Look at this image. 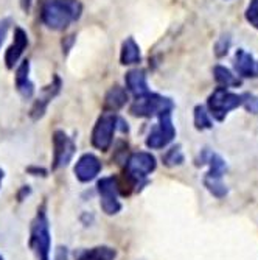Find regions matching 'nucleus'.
<instances>
[{
	"mask_svg": "<svg viewBox=\"0 0 258 260\" xmlns=\"http://www.w3.org/2000/svg\"><path fill=\"white\" fill-rule=\"evenodd\" d=\"M156 157L148 151L132 153L125 165L123 178L119 179L120 195L129 197L132 192H140L148 184V176L156 170Z\"/></svg>",
	"mask_w": 258,
	"mask_h": 260,
	"instance_id": "obj_1",
	"label": "nucleus"
},
{
	"mask_svg": "<svg viewBox=\"0 0 258 260\" xmlns=\"http://www.w3.org/2000/svg\"><path fill=\"white\" fill-rule=\"evenodd\" d=\"M83 13L80 0H45L41 17L50 30H65L70 23L78 20Z\"/></svg>",
	"mask_w": 258,
	"mask_h": 260,
	"instance_id": "obj_2",
	"label": "nucleus"
},
{
	"mask_svg": "<svg viewBox=\"0 0 258 260\" xmlns=\"http://www.w3.org/2000/svg\"><path fill=\"white\" fill-rule=\"evenodd\" d=\"M28 248L34 254L36 260H52V232L49 215H47V203H42L38 207V212L31 221Z\"/></svg>",
	"mask_w": 258,
	"mask_h": 260,
	"instance_id": "obj_3",
	"label": "nucleus"
},
{
	"mask_svg": "<svg viewBox=\"0 0 258 260\" xmlns=\"http://www.w3.org/2000/svg\"><path fill=\"white\" fill-rule=\"evenodd\" d=\"M240 106H243V93H235L221 86L216 87L207 99V109L218 122H223L230 111Z\"/></svg>",
	"mask_w": 258,
	"mask_h": 260,
	"instance_id": "obj_4",
	"label": "nucleus"
},
{
	"mask_svg": "<svg viewBox=\"0 0 258 260\" xmlns=\"http://www.w3.org/2000/svg\"><path fill=\"white\" fill-rule=\"evenodd\" d=\"M173 108H174V103L171 99L159 95V93L148 92L145 95L137 97L134 103L131 105L129 111L135 117L148 119V117H156V115L159 117L165 112H171Z\"/></svg>",
	"mask_w": 258,
	"mask_h": 260,
	"instance_id": "obj_5",
	"label": "nucleus"
},
{
	"mask_svg": "<svg viewBox=\"0 0 258 260\" xmlns=\"http://www.w3.org/2000/svg\"><path fill=\"white\" fill-rule=\"evenodd\" d=\"M208 164V172L205 173L204 176V185L207 190L212 193L215 198H226L227 193H229V188L227 185L224 184L223 178L227 172V164L226 160L218 154V153H208V157H207V162Z\"/></svg>",
	"mask_w": 258,
	"mask_h": 260,
	"instance_id": "obj_6",
	"label": "nucleus"
},
{
	"mask_svg": "<svg viewBox=\"0 0 258 260\" xmlns=\"http://www.w3.org/2000/svg\"><path fill=\"white\" fill-rule=\"evenodd\" d=\"M97 192L100 195V206L106 215H117L122 210L120 187L117 176H106L97 182Z\"/></svg>",
	"mask_w": 258,
	"mask_h": 260,
	"instance_id": "obj_7",
	"label": "nucleus"
},
{
	"mask_svg": "<svg viewBox=\"0 0 258 260\" xmlns=\"http://www.w3.org/2000/svg\"><path fill=\"white\" fill-rule=\"evenodd\" d=\"M117 123H119V119L114 112H104L103 115H100V119L92 129L90 140L93 148L100 151H107L110 148L114 134L117 131Z\"/></svg>",
	"mask_w": 258,
	"mask_h": 260,
	"instance_id": "obj_8",
	"label": "nucleus"
},
{
	"mask_svg": "<svg viewBox=\"0 0 258 260\" xmlns=\"http://www.w3.org/2000/svg\"><path fill=\"white\" fill-rule=\"evenodd\" d=\"M176 137V128L173 125L171 112H165L159 115V123L151 129L146 137V147L151 150H162L168 147Z\"/></svg>",
	"mask_w": 258,
	"mask_h": 260,
	"instance_id": "obj_9",
	"label": "nucleus"
},
{
	"mask_svg": "<svg viewBox=\"0 0 258 260\" xmlns=\"http://www.w3.org/2000/svg\"><path fill=\"white\" fill-rule=\"evenodd\" d=\"M77 145L73 139L67 136L62 129L55 131L53 134V164L52 170H59L62 167H67L68 162L73 159Z\"/></svg>",
	"mask_w": 258,
	"mask_h": 260,
	"instance_id": "obj_10",
	"label": "nucleus"
},
{
	"mask_svg": "<svg viewBox=\"0 0 258 260\" xmlns=\"http://www.w3.org/2000/svg\"><path fill=\"white\" fill-rule=\"evenodd\" d=\"M101 167H103V165H101L100 159L95 154L86 153V154H83L77 160L73 173L78 178V181H81V182H90V181H93V179H95L100 175Z\"/></svg>",
	"mask_w": 258,
	"mask_h": 260,
	"instance_id": "obj_11",
	"label": "nucleus"
},
{
	"mask_svg": "<svg viewBox=\"0 0 258 260\" xmlns=\"http://www.w3.org/2000/svg\"><path fill=\"white\" fill-rule=\"evenodd\" d=\"M233 69L240 78H258V61L244 49H238L235 52Z\"/></svg>",
	"mask_w": 258,
	"mask_h": 260,
	"instance_id": "obj_12",
	"label": "nucleus"
},
{
	"mask_svg": "<svg viewBox=\"0 0 258 260\" xmlns=\"http://www.w3.org/2000/svg\"><path fill=\"white\" fill-rule=\"evenodd\" d=\"M59 89H61V80H59V77H55L53 81H52L49 86H45V87L42 89L39 99L34 102V105H33V108H31V112H30L34 120L41 119V117L45 114L47 106H49L50 102L58 95Z\"/></svg>",
	"mask_w": 258,
	"mask_h": 260,
	"instance_id": "obj_13",
	"label": "nucleus"
},
{
	"mask_svg": "<svg viewBox=\"0 0 258 260\" xmlns=\"http://www.w3.org/2000/svg\"><path fill=\"white\" fill-rule=\"evenodd\" d=\"M27 45H28V36H27V33L23 31L22 28L17 27L16 31H14V41L8 47V50L5 53V64H7L8 69H13L17 64L19 58L22 56V53H23V50H25Z\"/></svg>",
	"mask_w": 258,
	"mask_h": 260,
	"instance_id": "obj_14",
	"label": "nucleus"
},
{
	"mask_svg": "<svg viewBox=\"0 0 258 260\" xmlns=\"http://www.w3.org/2000/svg\"><path fill=\"white\" fill-rule=\"evenodd\" d=\"M16 89L23 99H30L34 93V84L30 80V62L25 59L16 70Z\"/></svg>",
	"mask_w": 258,
	"mask_h": 260,
	"instance_id": "obj_15",
	"label": "nucleus"
},
{
	"mask_svg": "<svg viewBox=\"0 0 258 260\" xmlns=\"http://www.w3.org/2000/svg\"><path fill=\"white\" fill-rule=\"evenodd\" d=\"M125 81H126V87L129 92H132L135 97H140V95H145V93L150 92L148 89V83H146V75L143 70L140 69H132L126 74L125 77Z\"/></svg>",
	"mask_w": 258,
	"mask_h": 260,
	"instance_id": "obj_16",
	"label": "nucleus"
},
{
	"mask_svg": "<svg viewBox=\"0 0 258 260\" xmlns=\"http://www.w3.org/2000/svg\"><path fill=\"white\" fill-rule=\"evenodd\" d=\"M128 103V92L120 87V86H114L109 89V92L104 97V109L107 112H115L122 109Z\"/></svg>",
	"mask_w": 258,
	"mask_h": 260,
	"instance_id": "obj_17",
	"label": "nucleus"
},
{
	"mask_svg": "<svg viewBox=\"0 0 258 260\" xmlns=\"http://www.w3.org/2000/svg\"><path fill=\"white\" fill-rule=\"evenodd\" d=\"M115 258H117V249L106 245L84 249L77 257V260H115Z\"/></svg>",
	"mask_w": 258,
	"mask_h": 260,
	"instance_id": "obj_18",
	"label": "nucleus"
},
{
	"mask_svg": "<svg viewBox=\"0 0 258 260\" xmlns=\"http://www.w3.org/2000/svg\"><path fill=\"white\" fill-rule=\"evenodd\" d=\"M120 61L123 66H132L138 64L142 61V53H140V47L134 41V38H128L122 44V53H120Z\"/></svg>",
	"mask_w": 258,
	"mask_h": 260,
	"instance_id": "obj_19",
	"label": "nucleus"
},
{
	"mask_svg": "<svg viewBox=\"0 0 258 260\" xmlns=\"http://www.w3.org/2000/svg\"><path fill=\"white\" fill-rule=\"evenodd\" d=\"M213 77H215V81L218 83V86H221V87H227V89L229 87H240L243 84L241 78L237 77L230 69H227L224 66H215L213 67Z\"/></svg>",
	"mask_w": 258,
	"mask_h": 260,
	"instance_id": "obj_20",
	"label": "nucleus"
},
{
	"mask_svg": "<svg viewBox=\"0 0 258 260\" xmlns=\"http://www.w3.org/2000/svg\"><path fill=\"white\" fill-rule=\"evenodd\" d=\"M193 122H195V128L198 131H205L213 128V120L212 115H210L208 109L202 105H198L195 108V114H193Z\"/></svg>",
	"mask_w": 258,
	"mask_h": 260,
	"instance_id": "obj_21",
	"label": "nucleus"
},
{
	"mask_svg": "<svg viewBox=\"0 0 258 260\" xmlns=\"http://www.w3.org/2000/svg\"><path fill=\"white\" fill-rule=\"evenodd\" d=\"M183 153H182V147L180 145H174L170 150H167V153L163 154L162 160L167 167H176V165H182L183 164Z\"/></svg>",
	"mask_w": 258,
	"mask_h": 260,
	"instance_id": "obj_22",
	"label": "nucleus"
},
{
	"mask_svg": "<svg viewBox=\"0 0 258 260\" xmlns=\"http://www.w3.org/2000/svg\"><path fill=\"white\" fill-rule=\"evenodd\" d=\"M244 17L253 28L258 30V0H250L246 8Z\"/></svg>",
	"mask_w": 258,
	"mask_h": 260,
	"instance_id": "obj_23",
	"label": "nucleus"
},
{
	"mask_svg": "<svg viewBox=\"0 0 258 260\" xmlns=\"http://www.w3.org/2000/svg\"><path fill=\"white\" fill-rule=\"evenodd\" d=\"M230 45H232V38L230 35H223L216 44H215V55L218 58H223L229 53V49H230Z\"/></svg>",
	"mask_w": 258,
	"mask_h": 260,
	"instance_id": "obj_24",
	"label": "nucleus"
},
{
	"mask_svg": "<svg viewBox=\"0 0 258 260\" xmlns=\"http://www.w3.org/2000/svg\"><path fill=\"white\" fill-rule=\"evenodd\" d=\"M243 108L249 112V114H258V95L250 92H244L243 93Z\"/></svg>",
	"mask_w": 258,
	"mask_h": 260,
	"instance_id": "obj_25",
	"label": "nucleus"
},
{
	"mask_svg": "<svg viewBox=\"0 0 258 260\" xmlns=\"http://www.w3.org/2000/svg\"><path fill=\"white\" fill-rule=\"evenodd\" d=\"M8 28H10V19L0 20V47H2V42L5 41V36L8 33Z\"/></svg>",
	"mask_w": 258,
	"mask_h": 260,
	"instance_id": "obj_26",
	"label": "nucleus"
},
{
	"mask_svg": "<svg viewBox=\"0 0 258 260\" xmlns=\"http://www.w3.org/2000/svg\"><path fill=\"white\" fill-rule=\"evenodd\" d=\"M53 260H68V251H67V248L59 246V248L56 249V252H55Z\"/></svg>",
	"mask_w": 258,
	"mask_h": 260,
	"instance_id": "obj_27",
	"label": "nucleus"
},
{
	"mask_svg": "<svg viewBox=\"0 0 258 260\" xmlns=\"http://www.w3.org/2000/svg\"><path fill=\"white\" fill-rule=\"evenodd\" d=\"M31 2H33V0H20V5H22V10H23V11H30Z\"/></svg>",
	"mask_w": 258,
	"mask_h": 260,
	"instance_id": "obj_28",
	"label": "nucleus"
},
{
	"mask_svg": "<svg viewBox=\"0 0 258 260\" xmlns=\"http://www.w3.org/2000/svg\"><path fill=\"white\" fill-rule=\"evenodd\" d=\"M4 178H5V172L0 169V185H2V181H4Z\"/></svg>",
	"mask_w": 258,
	"mask_h": 260,
	"instance_id": "obj_29",
	"label": "nucleus"
},
{
	"mask_svg": "<svg viewBox=\"0 0 258 260\" xmlns=\"http://www.w3.org/2000/svg\"><path fill=\"white\" fill-rule=\"evenodd\" d=\"M0 260H5V258H4V255H2V254H0Z\"/></svg>",
	"mask_w": 258,
	"mask_h": 260,
	"instance_id": "obj_30",
	"label": "nucleus"
}]
</instances>
